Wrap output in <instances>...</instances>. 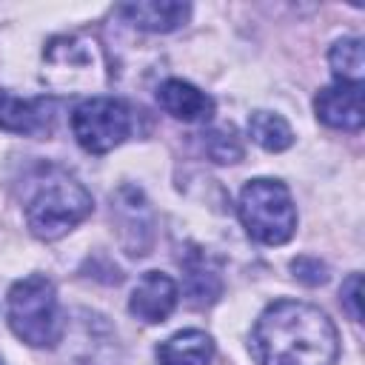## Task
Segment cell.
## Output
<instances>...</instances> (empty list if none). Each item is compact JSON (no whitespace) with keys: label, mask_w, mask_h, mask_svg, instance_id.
Here are the masks:
<instances>
[{"label":"cell","mask_w":365,"mask_h":365,"mask_svg":"<svg viewBox=\"0 0 365 365\" xmlns=\"http://www.w3.org/2000/svg\"><path fill=\"white\" fill-rule=\"evenodd\" d=\"M57 103L51 97H17L0 88V131L23 134V137H46L54 128Z\"/></svg>","instance_id":"8"},{"label":"cell","mask_w":365,"mask_h":365,"mask_svg":"<svg viewBox=\"0 0 365 365\" xmlns=\"http://www.w3.org/2000/svg\"><path fill=\"white\" fill-rule=\"evenodd\" d=\"M202 148L214 163H237L242 160V143L234 128H214L202 134Z\"/></svg>","instance_id":"17"},{"label":"cell","mask_w":365,"mask_h":365,"mask_svg":"<svg viewBox=\"0 0 365 365\" xmlns=\"http://www.w3.org/2000/svg\"><path fill=\"white\" fill-rule=\"evenodd\" d=\"M0 365H6V362H3V359H0Z\"/></svg>","instance_id":"20"},{"label":"cell","mask_w":365,"mask_h":365,"mask_svg":"<svg viewBox=\"0 0 365 365\" xmlns=\"http://www.w3.org/2000/svg\"><path fill=\"white\" fill-rule=\"evenodd\" d=\"M342 308L348 311V317L354 322H362V277L359 274H351L345 282H342Z\"/></svg>","instance_id":"19"},{"label":"cell","mask_w":365,"mask_h":365,"mask_svg":"<svg viewBox=\"0 0 365 365\" xmlns=\"http://www.w3.org/2000/svg\"><path fill=\"white\" fill-rule=\"evenodd\" d=\"M317 117L328 128H342V131H359L365 123V108H362V86L359 83H334L325 86L314 97Z\"/></svg>","instance_id":"9"},{"label":"cell","mask_w":365,"mask_h":365,"mask_svg":"<svg viewBox=\"0 0 365 365\" xmlns=\"http://www.w3.org/2000/svg\"><path fill=\"white\" fill-rule=\"evenodd\" d=\"M157 103L165 114L182 123H202L214 114V100L185 80H165L157 88Z\"/></svg>","instance_id":"12"},{"label":"cell","mask_w":365,"mask_h":365,"mask_svg":"<svg viewBox=\"0 0 365 365\" xmlns=\"http://www.w3.org/2000/svg\"><path fill=\"white\" fill-rule=\"evenodd\" d=\"M251 351L259 365H336L339 336L317 305L277 299L259 314Z\"/></svg>","instance_id":"1"},{"label":"cell","mask_w":365,"mask_h":365,"mask_svg":"<svg viewBox=\"0 0 365 365\" xmlns=\"http://www.w3.org/2000/svg\"><path fill=\"white\" fill-rule=\"evenodd\" d=\"M111 220L117 225V240L128 257H145L154 245V208L143 188L123 182L111 194Z\"/></svg>","instance_id":"7"},{"label":"cell","mask_w":365,"mask_h":365,"mask_svg":"<svg viewBox=\"0 0 365 365\" xmlns=\"http://www.w3.org/2000/svg\"><path fill=\"white\" fill-rule=\"evenodd\" d=\"M108 77L106 54L94 37L57 34L43 48L40 80L57 94H94Z\"/></svg>","instance_id":"3"},{"label":"cell","mask_w":365,"mask_h":365,"mask_svg":"<svg viewBox=\"0 0 365 365\" xmlns=\"http://www.w3.org/2000/svg\"><path fill=\"white\" fill-rule=\"evenodd\" d=\"M94 202L86 185L57 165H46L34 180V188L26 202V225L37 240H60L77 228Z\"/></svg>","instance_id":"2"},{"label":"cell","mask_w":365,"mask_h":365,"mask_svg":"<svg viewBox=\"0 0 365 365\" xmlns=\"http://www.w3.org/2000/svg\"><path fill=\"white\" fill-rule=\"evenodd\" d=\"M6 317L14 336L31 348H54L63 336L57 288L43 274H29L9 288Z\"/></svg>","instance_id":"4"},{"label":"cell","mask_w":365,"mask_h":365,"mask_svg":"<svg viewBox=\"0 0 365 365\" xmlns=\"http://www.w3.org/2000/svg\"><path fill=\"white\" fill-rule=\"evenodd\" d=\"M71 131L83 151L108 154L134 131V111L117 97H88L71 111Z\"/></svg>","instance_id":"6"},{"label":"cell","mask_w":365,"mask_h":365,"mask_svg":"<svg viewBox=\"0 0 365 365\" xmlns=\"http://www.w3.org/2000/svg\"><path fill=\"white\" fill-rule=\"evenodd\" d=\"M177 282L163 274V271H145L140 277V282L134 285L131 291V299H128V311L140 319V322H148V325H157V322H165L177 305Z\"/></svg>","instance_id":"10"},{"label":"cell","mask_w":365,"mask_h":365,"mask_svg":"<svg viewBox=\"0 0 365 365\" xmlns=\"http://www.w3.org/2000/svg\"><path fill=\"white\" fill-rule=\"evenodd\" d=\"M117 11L131 26L151 31V34L174 31L191 17V6L180 0H137V3H123Z\"/></svg>","instance_id":"11"},{"label":"cell","mask_w":365,"mask_h":365,"mask_svg":"<svg viewBox=\"0 0 365 365\" xmlns=\"http://www.w3.org/2000/svg\"><path fill=\"white\" fill-rule=\"evenodd\" d=\"M214 359V339L205 331H180L157 345L160 365H208Z\"/></svg>","instance_id":"14"},{"label":"cell","mask_w":365,"mask_h":365,"mask_svg":"<svg viewBox=\"0 0 365 365\" xmlns=\"http://www.w3.org/2000/svg\"><path fill=\"white\" fill-rule=\"evenodd\" d=\"M248 134L265 151H285L294 143V131L285 123V117H279L274 111H262V108L248 117Z\"/></svg>","instance_id":"15"},{"label":"cell","mask_w":365,"mask_h":365,"mask_svg":"<svg viewBox=\"0 0 365 365\" xmlns=\"http://www.w3.org/2000/svg\"><path fill=\"white\" fill-rule=\"evenodd\" d=\"M291 271L302 285H322L328 279V265L319 257H297L291 262Z\"/></svg>","instance_id":"18"},{"label":"cell","mask_w":365,"mask_h":365,"mask_svg":"<svg viewBox=\"0 0 365 365\" xmlns=\"http://www.w3.org/2000/svg\"><path fill=\"white\" fill-rule=\"evenodd\" d=\"M240 220L251 240L262 245H282L297 231V208L291 191L279 180L257 177L245 182L237 202Z\"/></svg>","instance_id":"5"},{"label":"cell","mask_w":365,"mask_h":365,"mask_svg":"<svg viewBox=\"0 0 365 365\" xmlns=\"http://www.w3.org/2000/svg\"><path fill=\"white\" fill-rule=\"evenodd\" d=\"M331 71L336 83H359L365 77V57H362V40L359 37H342L328 51Z\"/></svg>","instance_id":"16"},{"label":"cell","mask_w":365,"mask_h":365,"mask_svg":"<svg viewBox=\"0 0 365 365\" xmlns=\"http://www.w3.org/2000/svg\"><path fill=\"white\" fill-rule=\"evenodd\" d=\"M182 271H185V299L191 308H208L220 299L222 294V279L217 274V268L208 262V254L202 248H191L185 251V257L180 259Z\"/></svg>","instance_id":"13"}]
</instances>
